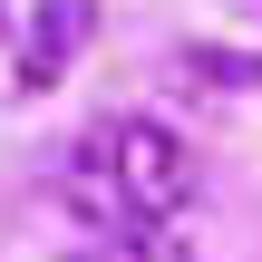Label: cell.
<instances>
[{
  "label": "cell",
  "instance_id": "7a4b0ae2",
  "mask_svg": "<svg viewBox=\"0 0 262 262\" xmlns=\"http://www.w3.org/2000/svg\"><path fill=\"white\" fill-rule=\"evenodd\" d=\"M88 29H97L88 0H39V19H29V88H49V78L88 49Z\"/></svg>",
  "mask_w": 262,
  "mask_h": 262
},
{
  "label": "cell",
  "instance_id": "3957f363",
  "mask_svg": "<svg viewBox=\"0 0 262 262\" xmlns=\"http://www.w3.org/2000/svg\"><path fill=\"white\" fill-rule=\"evenodd\" d=\"M68 262H204V253H185L175 233H117V243H78Z\"/></svg>",
  "mask_w": 262,
  "mask_h": 262
},
{
  "label": "cell",
  "instance_id": "6da1fadb",
  "mask_svg": "<svg viewBox=\"0 0 262 262\" xmlns=\"http://www.w3.org/2000/svg\"><path fill=\"white\" fill-rule=\"evenodd\" d=\"M78 156L117 185V204L136 214V233H165V214H185V204H194V185H204L194 136H185V126H165V117H107Z\"/></svg>",
  "mask_w": 262,
  "mask_h": 262
},
{
  "label": "cell",
  "instance_id": "277c9868",
  "mask_svg": "<svg viewBox=\"0 0 262 262\" xmlns=\"http://www.w3.org/2000/svg\"><path fill=\"white\" fill-rule=\"evenodd\" d=\"M185 68H194V78H214V88H253V97H262V58H224V49H194Z\"/></svg>",
  "mask_w": 262,
  "mask_h": 262
}]
</instances>
